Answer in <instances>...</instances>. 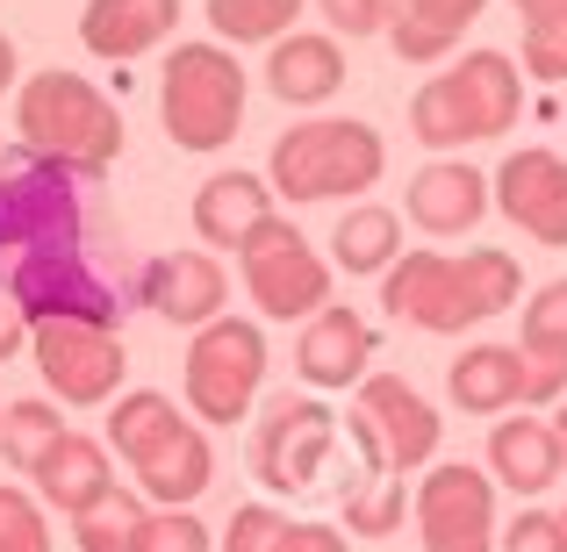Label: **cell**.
<instances>
[{
	"instance_id": "cell-1",
	"label": "cell",
	"mask_w": 567,
	"mask_h": 552,
	"mask_svg": "<svg viewBox=\"0 0 567 552\" xmlns=\"http://www.w3.org/2000/svg\"><path fill=\"white\" fill-rule=\"evenodd\" d=\"M517 288H525V273L511 251H460V259L453 251H402L381 273V309L431 337H460L517 309Z\"/></svg>"
},
{
	"instance_id": "cell-2",
	"label": "cell",
	"mask_w": 567,
	"mask_h": 552,
	"mask_svg": "<svg viewBox=\"0 0 567 552\" xmlns=\"http://www.w3.org/2000/svg\"><path fill=\"white\" fill-rule=\"evenodd\" d=\"M14 137L37 158L65 166L72 180H101L123 158V108L80 72H37L14 86Z\"/></svg>"
},
{
	"instance_id": "cell-3",
	"label": "cell",
	"mask_w": 567,
	"mask_h": 552,
	"mask_svg": "<svg viewBox=\"0 0 567 552\" xmlns=\"http://www.w3.org/2000/svg\"><path fill=\"white\" fill-rule=\"evenodd\" d=\"M517 115H525V72H517V58L467 51L453 72H439V80L416 86L410 137L431 144V152H460V144H482V137L517 129Z\"/></svg>"
},
{
	"instance_id": "cell-4",
	"label": "cell",
	"mask_w": 567,
	"mask_h": 552,
	"mask_svg": "<svg viewBox=\"0 0 567 552\" xmlns=\"http://www.w3.org/2000/svg\"><path fill=\"white\" fill-rule=\"evenodd\" d=\"M43 251H86L80 180L37 158L29 144H14V152H0V280Z\"/></svg>"
},
{
	"instance_id": "cell-5",
	"label": "cell",
	"mask_w": 567,
	"mask_h": 552,
	"mask_svg": "<svg viewBox=\"0 0 567 552\" xmlns=\"http://www.w3.org/2000/svg\"><path fill=\"white\" fill-rule=\"evenodd\" d=\"M388 173V144L360 115H309L288 137H274L266 180L288 201H338V194H367Z\"/></svg>"
},
{
	"instance_id": "cell-6",
	"label": "cell",
	"mask_w": 567,
	"mask_h": 552,
	"mask_svg": "<svg viewBox=\"0 0 567 552\" xmlns=\"http://www.w3.org/2000/svg\"><path fill=\"white\" fill-rule=\"evenodd\" d=\"M158 123L181 152H223L245 123V65L223 43H173L158 80Z\"/></svg>"
},
{
	"instance_id": "cell-7",
	"label": "cell",
	"mask_w": 567,
	"mask_h": 552,
	"mask_svg": "<svg viewBox=\"0 0 567 552\" xmlns=\"http://www.w3.org/2000/svg\"><path fill=\"white\" fill-rule=\"evenodd\" d=\"M266 381V331L251 316H216L187 345V409L202 424H245Z\"/></svg>"
},
{
	"instance_id": "cell-8",
	"label": "cell",
	"mask_w": 567,
	"mask_h": 552,
	"mask_svg": "<svg viewBox=\"0 0 567 552\" xmlns=\"http://www.w3.org/2000/svg\"><path fill=\"white\" fill-rule=\"evenodd\" d=\"M237 265H245V294L259 302V316H274V323L317 316V309L331 302V265H323V251L309 244L288 216L259 222V230L237 244Z\"/></svg>"
},
{
	"instance_id": "cell-9",
	"label": "cell",
	"mask_w": 567,
	"mask_h": 552,
	"mask_svg": "<svg viewBox=\"0 0 567 552\" xmlns=\"http://www.w3.org/2000/svg\"><path fill=\"white\" fill-rule=\"evenodd\" d=\"M0 294H8L29 323H101V331H115V316H123V294L94 273L86 251H43V259H22L8 280H0Z\"/></svg>"
},
{
	"instance_id": "cell-10",
	"label": "cell",
	"mask_w": 567,
	"mask_h": 552,
	"mask_svg": "<svg viewBox=\"0 0 567 552\" xmlns=\"http://www.w3.org/2000/svg\"><path fill=\"white\" fill-rule=\"evenodd\" d=\"M331 445H338V416L323 409V402L280 395L274 409L259 416V430H251V473H259V488H274V496H302L323 473Z\"/></svg>"
},
{
	"instance_id": "cell-11",
	"label": "cell",
	"mask_w": 567,
	"mask_h": 552,
	"mask_svg": "<svg viewBox=\"0 0 567 552\" xmlns=\"http://www.w3.org/2000/svg\"><path fill=\"white\" fill-rule=\"evenodd\" d=\"M29 352H37V373L58 402L72 409H94L123 387V337L101 331V323H29Z\"/></svg>"
},
{
	"instance_id": "cell-12",
	"label": "cell",
	"mask_w": 567,
	"mask_h": 552,
	"mask_svg": "<svg viewBox=\"0 0 567 552\" xmlns=\"http://www.w3.org/2000/svg\"><path fill=\"white\" fill-rule=\"evenodd\" d=\"M416 531L424 552H496V488L482 467L445 459L416 481Z\"/></svg>"
},
{
	"instance_id": "cell-13",
	"label": "cell",
	"mask_w": 567,
	"mask_h": 552,
	"mask_svg": "<svg viewBox=\"0 0 567 552\" xmlns=\"http://www.w3.org/2000/svg\"><path fill=\"white\" fill-rule=\"evenodd\" d=\"M352 416H360V424L381 438V452H388V467H395V473H416V467H431V459H439L445 424H439V409H431V402L416 395L402 373H367Z\"/></svg>"
},
{
	"instance_id": "cell-14",
	"label": "cell",
	"mask_w": 567,
	"mask_h": 552,
	"mask_svg": "<svg viewBox=\"0 0 567 552\" xmlns=\"http://www.w3.org/2000/svg\"><path fill=\"white\" fill-rule=\"evenodd\" d=\"M488 194H496V208L525 237H539V244H567V158L560 152H546V144H517V152L496 166Z\"/></svg>"
},
{
	"instance_id": "cell-15",
	"label": "cell",
	"mask_w": 567,
	"mask_h": 552,
	"mask_svg": "<svg viewBox=\"0 0 567 552\" xmlns=\"http://www.w3.org/2000/svg\"><path fill=\"white\" fill-rule=\"evenodd\" d=\"M137 294H144V309H152V316L202 331V323L223 316V294H230V280H223V265L208 259V251H166V259L144 265Z\"/></svg>"
},
{
	"instance_id": "cell-16",
	"label": "cell",
	"mask_w": 567,
	"mask_h": 552,
	"mask_svg": "<svg viewBox=\"0 0 567 552\" xmlns=\"http://www.w3.org/2000/svg\"><path fill=\"white\" fill-rule=\"evenodd\" d=\"M402 208L424 237H467L488 216V173H474L467 158H431L402 194Z\"/></svg>"
},
{
	"instance_id": "cell-17",
	"label": "cell",
	"mask_w": 567,
	"mask_h": 552,
	"mask_svg": "<svg viewBox=\"0 0 567 552\" xmlns=\"http://www.w3.org/2000/svg\"><path fill=\"white\" fill-rule=\"evenodd\" d=\"M367 366H374V331H367V316L323 302L317 316H309L302 345H295V373H302L309 387H360Z\"/></svg>"
},
{
	"instance_id": "cell-18",
	"label": "cell",
	"mask_w": 567,
	"mask_h": 552,
	"mask_svg": "<svg viewBox=\"0 0 567 552\" xmlns=\"http://www.w3.org/2000/svg\"><path fill=\"white\" fill-rule=\"evenodd\" d=\"M173 22H181V0H86L80 43H86L94 58L130 65V58L158 51V43L173 37Z\"/></svg>"
},
{
	"instance_id": "cell-19",
	"label": "cell",
	"mask_w": 567,
	"mask_h": 552,
	"mask_svg": "<svg viewBox=\"0 0 567 552\" xmlns=\"http://www.w3.org/2000/svg\"><path fill=\"white\" fill-rule=\"evenodd\" d=\"M517 360H525V402L567 395V280H546L517 323Z\"/></svg>"
},
{
	"instance_id": "cell-20",
	"label": "cell",
	"mask_w": 567,
	"mask_h": 552,
	"mask_svg": "<svg viewBox=\"0 0 567 552\" xmlns=\"http://www.w3.org/2000/svg\"><path fill=\"white\" fill-rule=\"evenodd\" d=\"M266 86L288 108H323L346 86V51L331 37H317V29H288L274 43V58H266Z\"/></svg>"
},
{
	"instance_id": "cell-21",
	"label": "cell",
	"mask_w": 567,
	"mask_h": 552,
	"mask_svg": "<svg viewBox=\"0 0 567 552\" xmlns=\"http://www.w3.org/2000/svg\"><path fill=\"white\" fill-rule=\"evenodd\" d=\"M37 496L51 502V510H65V517H86L101 496L115 488V467H109V445L101 438H80V430H65V438L51 445V452L37 459Z\"/></svg>"
},
{
	"instance_id": "cell-22",
	"label": "cell",
	"mask_w": 567,
	"mask_h": 552,
	"mask_svg": "<svg viewBox=\"0 0 567 552\" xmlns=\"http://www.w3.org/2000/svg\"><path fill=\"white\" fill-rule=\"evenodd\" d=\"M259 222H274V180L259 173H208L194 194V230L216 251H237Z\"/></svg>"
},
{
	"instance_id": "cell-23",
	"label": "cell",
	"mask_w": 567,
	"mask_h": 552,
	"mask_svg": "<svg viewBox=\"0 0 567 552\" xmlns=\"http://www.w3.org/2000/svg\"><path fill=\"white\" fill-rule=\"evenodd\" d=\"M488 473H496L503 488H517V496H546L567 473L554 424H546V416H511V424H496L488 430Z\"/></svg>"
},
{
	"instance_id": "cell-24",
	"label": "cell",
	"mask_w": 567,
	"mask_h": 552,
	"mask_svg": "<svg viewBox=\"0 0 567 552\" xmlns=\"http://www.w3.org/2000/svg\"><path fill=\"white\" fill-rule=\"evenodd\" d=\"M346 438H352V452H360V473L346 481V524L360 531V539H388V531L402 524V473L388 467L381 438L360 416H346Z\"/></svg>"
},
{
	"instance_id": "cell-25",
	"label": "cell",
	"mask_w": 567,
	"mask_h": 552,
	"mask_svg": "<svg viewBox=\"0 0 567 552\" xmlns=\"http://www.w3.org/2000/svg\"><path fill=\"white\" fill-rule=\"evenodd\" d=\"M445 395L467 416H511L525 402V360H517V345H467L445 366Z\"/></svg>"
},
{
	"instance_id": "cell-26",
	"label": "cell",
	"mask_w": 567,
	"mask_h": 552,
	"mask_svg": "<svg viewBox=\"0 0 567 552\" xmlns=\"http://www.w3.org/2000/svg\"><path fill=\"white\" fill-rule=\"evenodd\" d=\"M488 0H402L388 14V43H395L402 65H439V58L460 51V29L482 22Z\"/></svg>"
},
{
	"instance_id": "cell-27",
	"label": "cell",
	"mask_w": 567,
	"mask_h": 552,
	"mask_svg": "<svg viewBox=\"0 0 567 552\" xmlns=\"http://www.w3.org/2000/svg\"><path fill=\"white\" fill-rule=\"evenodd\" d=\"M137 481H144V496H152V502H166V510H187V502L202 496L208 481H216L208 430H202V424H181V430H173V445H158V452L137 467Z\"/></svg>"
},
{
	"instance_id": "cell-28",
	"label": "cell",
	"mask_w": 567,
	"mask_h": 552,
	"mask_svg": "<svg viewBox=\"0 0 567 552\" xmlns=\"http://www.w3.org/2000/svg\"><path fill=\"white\" fill-rule=\"evenodd\" d=\"M181 424H187V416L173 409V395H158V387H130V395H115L109 445L130 459V467H144L158 445H173V430H181Z\"/></svg>"
},
{
	"instance_id": "cell-29",
	"label": "cell",
	"mask_w": 567,
	"mask_h": 552,
	"mask_svg": "<svg viewBox=\"0 0 567 552\" xmlns=\"http://www.w3.org/2000/svg\"><path fill=\"white\" fill-rule=\"evenodd\" d=\"M331 251H338V265H346V273H388V265L402 259V222H395V208H381V201L346 208V216H338V230H331Z\"/></svg>"
},
{
	"instance_id": "cell-30",
	"label": "cell",
	"mask_w": 567,
	"mask_h": 552,
	"mask_svg": "<svg viewBox=\"0 0 567 552\" xmlns=\"http://www.w3.org/2000/svg\"><path fill=\"white\" fill-rule=\"evenodd\" d=\"M65 438V416H58V402H8L0 409V459H8L14 473H37V459L51 452V445Z\"/></svg>"
},
{
	"instance_id": "cell-31",
	"label": "cell",
	"mask_w": 567,
	"mask_h": 552,
	"mask_svg": "<svg viewBox=\"0 0 567 552\" xmlns=\"http://www.w3.org/2000/svg\"><path fill=\"white\" fill-rule=\"evenodd\" d=\"M144 517H152V510H144L130 488H109L86 517H72V539H80V552H137Z\"/></svg>"
},
{
	"instance_id": "cell-32",
	"label": "cell",
	"mask_w": 567,
	"mask_h": 552,
	"mask_svg": "<svg viewBox=\"0 0 567 552\" xmlns=\"http://www.w3.org/2000/svg\"><path fill=\"white\" fill-rule=\"evenodd\" d=\"M525 14V80H567V0H511Z\"/></svg>"
},
{
	"instance_id": "cell-33",
	"label": "cell",
	"mask_w": 567,
	"mask_h": 552,
	"mask_svg": "<svg viewBox=\"0 0 567 552\" xmlns=\"http://www.w3.org/2000/svg\"><path fill=\"white\" fill-rule=\"evenodd\" d=\"M302 0H208V29L230 43H280Z\"/></svg>"
},
{
	"instance_id": "cell-34",
	"label": "cell",
	"mask_w": 567,
	"mask_h": 552,
	"mask_svg": "<svg viewBox=\"0 0 567 552\" xmlns=\"http://www.w3.org/2000/svg\"><path fill=\"white\" fill-rule=\"evenodd\" d=\"M0 552H51L43 502L29 488H8V481H0Z\"/></svg>"
},
{
	"instance_id": "cell-35",
	"label": "cell",
	"mask_w": 567,
	"mask_h": 552,
	"mask_svg": "<svg viewBox=\"0 0 567 552\" xmlns=\"http://www.w3.org/2000/svg\"><path fill=\"white\" fill-rule=\"evenodd\" d=\"M288 517L280 510H266V502H245V510L230 517V531H223V552H280L288 545Z\"/></svg>"
},
{
	"instance_id": "cell-36",
	"label": "cell",
	"mask_w": 567,
	"mask_h": 552,
	"mask_svg": "<svg viewBox=\"0 0 567 552\" xmlns=\"http://www.w3.org/2000/svg\"><path fill=\"white\" fill-rule=\"evenodd\" d=\"M137 552H208V524L187 510H152L137 531Z\"/></svg>"
},
{
	"instance_id": "cell-37",
	"label": "cell",
	"mask_w": 567,
	"mask_h": 552,
	"mask_svg": "<svg viewBox=\"0 0 567 552\" xmlns=\"http://www.w3.org/2000/svg\"><path fill=\"white\" fill-rule=\"evenodd\" d=\"M503 552H567V539H560V517L554 510H525L511 531L496 539Z\"/></svg>"
},
{
	"instance_id": "cell-38",
	"label": "cell",
	"mask_w": 567,
	"mask_h": 552,
	"mask_svg": "<svg viewBox=\"0 0 567 552\" xmlns=\"http://www.w3.org/2000/svg\"><path fill=\"white\" fill-rule=\"evenodd\" d=\"M323 22H338L346 37H374V29H388V14H395V0H317Z\"/></svg>"
},
{
	"instance_id": "cell-39",
	"label": "cell",
	"mask_w": 567,
	"mask_h": 552,
	"mask_svg": "<svg viewBox=\"0 0 567 552\" xmlns=\"http://www.w3.org/2000/svg\"><path fill=\"white\" fill-rule=\"evenodd\" d=\"M22 345H29V316H22V309L8 302V294H0V366H8V360H14Z\"/></svg>"
},
{
	"instance_id": "cell-40",
	"label": "cell",
	"mask_w": 567,
	"mask_h": 552,
	"mask_svg": "<svg viewBox=\"0 0 567 552\" xmlns=\"http://www.w3.org/2000/svg\"><path fill=\"white\" fill-rule=\"evenodd\" d=\"M280 552H346V539H338L331 524H295V531H288V545H280Z\"/></svg>"
},
{
	"instance_id": "cell-41",
	"label": "cell",
	"mask_w": 567,
	"mask_h": 552,
	"mask_svg": "<svg viewBox=\"0 0 567 552\" xmlns=\"http://www.w3.org/2000/svg\"><path fill=\"white\" fill-rule=\"evenodd\" d=\"M22 86V58H14V37H0V94Z\"/></svg>"
},
{
	"instance_id": "cell-42",
	"label": "cell",
	"mask_w": 567,
	"mask_h": 552,
	"mask_svg": "<svg viewBox=\"0 0 567 552\" xmlns=\"http://www.w3.org/2000/svg\"><path fill=\"white\" fill-rule=\"evenodd\" d=\"M554 438H560V459H567V409L554 416Z\"/></svg>"
},
{
	"instance_id": "cell-43",
	"label": "cell",
	"mask_w": 567,
	"mask_h": 552,
	"mask_svg": "<svg viewBox=\"0 0 567 552\" xmlns=\"http://www.w3.org/2000/svg\"><path fill=\"white\" fill-rule=\"evenodd\" d=\"M560 539H567V510H560Z\"/></svg>"
}]
</instances>
